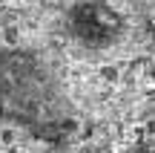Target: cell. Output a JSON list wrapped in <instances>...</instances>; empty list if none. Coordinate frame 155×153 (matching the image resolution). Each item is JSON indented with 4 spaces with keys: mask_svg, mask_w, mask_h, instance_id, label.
Listing matches in <instances>:
<instances>
[{
    "mask_svg": "<svg viewBox=\"0 0 155 153\" xmlns=\"http://www.w3.org/2000/svg\"><path fill=\"white\" fill-rule=\"evenodd\" d=\"M58 84L49 67L29 52H0V116L26 127L61 119Z\"/></svg>",
    "mask_w": 155,
    "mask_h": 153,
    "instance_id": "obj_1",
    "label": "cell"
},
{
    "mask_svg": "<svg viewBox=\"0 0 155 153\" xmlns=\"http://www.w3.org/2000/svg\"><path fill=\"white\" fill-rule=\"evenodd\" d=\"M152 81H155V69H152Z\"/></svg>",
    "mask_w": 155,
    "mask_h": 153,
    "instance_id": "obj_2",
    "label": "cell"
}]
</instances>
